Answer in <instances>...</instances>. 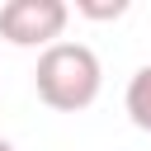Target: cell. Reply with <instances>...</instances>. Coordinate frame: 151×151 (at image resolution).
<instances>
[{
	"mask_svg": "<svg viewBox=\"0 0 151 151\" xmlns=\"http://www.w3.org/2000/svg\"><path fill=\"white\" fill-rule=\"evenodd\" d=\"M127 5L123 0H113V5H94V0H76V14H85V19H118Z\"/></svg>",
	"mask_w": 151,
	"mask_h": 151,
	"instance_id": "4",
	"label": "cell"
},
{
	"mask_svg": "<svg viewBox=\"0 0 151 151\" xmlns=\"http://www.w3.org/2000/svg\"><path fill=\"white\" fill-rule=\"evenodd\" d=\"M123 109L132 118V127L151 132V66H142L132 80H127V94H123Z\"/></svg>",
	"mask_w": 151,
	"mask_h": 151,
	"instance_id": "3",
	"label": "cell"
},
{
	"mask_svg": "<svg viewBox=\"0 0 151 151\" xmlns=\"http://www.w3.org/2000/svg\"><path fill=\"white\" fill-rule=\"evenodd\" d=\"M0 151H14V146H9V142H5V137H0Z\"/></svg>",
	"mask_w": 151,
	"mask_h": 151,
	"instance_id": "5",
	"label": "cell"
},
{
	"mask_svg": "<svg viewBox=\"0 0 151 151\" xmlns=\"http://www.w3.org/2000/svg\"><path fill=\"white\" fill-rule=\"evenodd\" d=\"M33 85H38V99L57 113H80L99 99V85H104V66L94 57V47L85 42H52L42 47L38 57V71H33Z\"/></svg>",
	"mask_w": 151,
	"mask_h": 151,
	"instance_id": "1",
	"label": "cell"
},
{
	"mask_svg": "<svg viewBox=\"0 0 151 151\" xmlns=\"http://www.w3.org/2000/svg\"><path fill=\"white\" fill-rule=\"evenodd\" d=\"M71 19L66 0H9L0 5V38L14 47H52Z\"/></svg>",
	"mask_w": 151,
	"mask_h": 151,
	"instance_id": "2",
	"label": "cell"
}]
</instances>
